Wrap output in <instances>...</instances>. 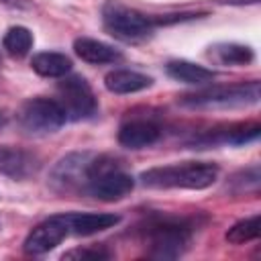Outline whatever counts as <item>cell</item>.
Returning <instances> with one entry per match:
<instances>
[{"label":"cell","mask_w":261,"mask_h":261,"mask_svg":"<svg viewBox=\"0 0 261 261\" xmlns=\"http://www.w3.org/2000/svg\"><path fill=\"white\" fill-rule=\"evenodd\" d=\"M102 20H104L106 31L124 43H135V41L149 37L155 24L153 18L114 0H108L102 6Z\"/></svg>","instance_id":"3957f363"},{"label":"cell","mask_w":261,"mask_h":261,"mask_svg":"<svg viewBox=\"0 0 261 261\" xmlns=\"http://www.w3.org/2000/svg\"><path fill=\"white\" fill-rule=\"evenodd\" d=\"M73 51L80 59L100 65V63H114L118 61L122 55L118 49H114L108 43H102L98 39H90V37H80L73 41Z\"/></svg>","instance_id":"4fadbf2b"},{"label":"cell","mask_w":261,"mask_h":261,"mask_svg":"<svg viewBox=\"0 0 261 261\" xmlns=\"http://www.w3.org/2000/svg\"><path fill=\"white\" fill-rule=\"evenodd\" d=\"M218 177V165L208 161H184L151 167L141 173V184L153 190H204Z\"/></svg>","instance_id":"6da1fadb"},{"label":"cell","mask_w":261,"mask_h":261,"mask_svg":"<svg viewBox=\"0 0 261 261\" xmlns=\"http://www.w3.org/2000/svg\"><path fill=\"white\" fill-rule=\"evenodd\" d=\"M153 80L149 75L141 71H133V69H114L106 73L104 77V86L112 94H135V92L149 88Z\"/></svg>","instance_id":"5bb4252c"},{"label":"cell","mask_w":261,"mask_h":261,"mask_svg":"<svg viewBox=\"0 0 261 261\" xmlns=\"http://www.w3.org/2000/svg\"><path fill=\"white\" fill-rule=\"evenodd\" d=\"M259 232H261V216L253 214V216H249L245 220L234 222L226 232V241L230 245H243V243L259 239Z\"/></svg>","instance_id":"d6986e66"},{"label":"cell","mask_w":261,"mask_h":261,"mask_svg":"<svg viewBox=\"0 0 261 261\" xmlns=\"http://www.w3.org/2000/svg\"><path fill=\"white\" fill-rule=\"evenodd\" d=\"M71 65H73L71 59L65 53H57V51H43L31 59L33 71L43 77H63L71 71Z\"/></svg>","instance_id":"9a60e30c"},{"label":"cell","mask_w":261,"mask_h":261,"mask_svg":"<svg viewBox=\"0 0 261 261\" xmlns=\"http://www.w3.org/2000/svg\"><path fill=\"white\" fill-rule=\"evenodd\" d=\"M165 71L169 77L177 80V82H184V84H206V82H212L214 80V71L204 67V65H198V63H192V61H186V59H173L165 65Z\"/></svg>","instance_id":"2e32d148"},{"label":"cell","mask_w":261,"mask_h":261,"mask_svg":"<svg viewBox=\"0 0 261 261\" xmlns=\"http://www.w3.org/2000/svg\"><path fill=\"white\" fill-rule=\"evenodd\" d=\"M96 157L98 155H94L90 151L65 155L51 171V186L57 192H71V190L86 192Z\"/></svg>","instance_id":"ba28073f"},{"label":"cell","mask_w":261,"mask_h":261,"mask_svg":"<svg viewBox=\"0 0 261 261\" xmlns=\"http://www.w3.org/2000/svg\"><path fill=\"white\" fill-rule=\"evenodd\" d=\"M259 124H243V126H237V128H230L224 137H222V141L224 143H232V145H243V143H251V141H255L257 137H259Z\"/></svg>","instance_id":"ffe728a7"},{"label":"cell","mask_w":261,"mask_h":261,"mask_svg":"<svg viewBox=\"0 0 261 261\" xmlns=\"http://www.w3.org/2000/svg\"><path fill=\"white\" fill-rule=\"evenodd\" d=\"M161 130L153 120L147 118H133L120 124L118 128V143L126 149H143L153 145L159 139Z\"/></svg>","instance_id":"8fae6325"},{"label":"cell","mask_w":261,"mask_h":261,"mask_svg":"<svg viewBox=\"0 0 261 261\" xmlns=\"http://www.w3.org/2000/svg\"><path fill=\"white\" fill-rule=\"evenodd\" d=\"M110 253L102 247H92V249H71L67 253H63V259H77V261H86V259H92V261H98V259H108Z\"/></svg>","instance_id":"44dd1931"},{"label":"cell","mask_w":261,"mask_h":261,"mask_svg":"<svg viewBox=\"0 0 261 261\" xmlns=\"http://www.w3.org/2000/svg\"><path fill=\"white\" fill-rule=\"evenodd\" d=\"M259 100V82L239 84V86H216L206 88L181 98V104L192 108H234L249 106Z\"/></svg>","instance_id":"277c9868"},{"label":"cell","mask_w":261,"mask_h":261,"mask_svg":"<svg viewBox=\"0 0 261 261\" xmlns=\"http://www.w3.org/2000/svg\"><path fill=\"white\" fill-rule=\"evenodd\" d=\"M65 218L69 224V232L80 237L102 232L120 222L118 214H108V212H71V214H65Z\"/></svg>","instance_id":"7c38bea8"},{"label":"cell","mask_w":261,"mask_h":261,"mask_svg":"<svg viewBox=\"0 0 261 261\" xmlns=\"http://www.w3.org/2000/svg\"><path fill=\"white\" fill-rule=\"evenodd\" d=\"M135 188V177L126 173L114 159L98 155L90 173L86 192L102 202H114L128 196Z\"/></svg>","instance_id":"7a4b0ae2"},{"label":"cell","mask_w":261,"mask_h":261,"mask_svg":"<svg viewBox=\"0 0 261 261\" xmlns=\"http://www.w3.org/2000/svg\"><path fill=\"white\" fill-rule=\"evenodd\" d=\"M20 126L33 135H47L61 128L67 120L61 104L51 98H31L18 112Z\"/></svg>","instance_id":"8992f818"},{"label":"cell","mask_w":261,"mask_h":261,"mask_svg":"<svg viewBox=\"0 0 261 261\" xmlns=\"http://www.w3.org/2000/svg\"><path fill=\"white\" fill-rule=\"evenodd\" d=\"M69 234V224L65 214L51 216L43 222H39L24 239V253L29 255H45L51 249H55L65 237Z\"/></svg>","instance_id":"9c48e42d"},{"label":"cell","mask_w":261,"mask_h":261,"mask_svg":"<svg viewBox=\"0 0 261 261\" xmlns=\"http://www.w3.org/2000/svg\"><path fill=\"white\" fill-rule=\"evenodd\" d=\"M192 230L181 220H159L147 230L149 257L153 259H177L190 247Z\"/></svg>","instance_id":"5b68a950"},{"label":"cell","mask_w":261,"mask_h":261,"mask_svg":"<svg viewBox=\"0 0 261 261\" xmlns=\"http://www.w3.org/2000/svg\"><path fill=\"white\" fill-rule=\"evenodd\" d=\"M41 167V161L35 153L12 147V145H0V173L8 175L12 179H27L35 175Z\"/></svg>","instance_id":"30bf717a"},{"label":"cell","mask_w":261,"mask_h":261,"mask_svg":"<svg viewBox=\"0 0 261 261\" xmlns=\"http://www.w3.org/2000/svg\"><path fill=\"white\" fill-rule=\"evenodd\" d=\"M57 102L61 104L65 116L69 120H84L96 114V96L90 88V84L82 75H69L59 82L57 86Z\"/></svg>","instance_id":"52a82bcc"},{"label":"cell","mask_w":261,"mask_h":261,"mask_svg":"<svg viewBox=\"0 0 261 261\" xmlns=\"http://www.w3.org/2000/svg\"><path fill=\"white\" fill-rule=\"evenodd\" d=\"M2 47L12 55V57H24L31 47H33V33L27 27H10L4 33Z\"/></svg>","instance_id":"ac0fdd59"},{"label":"cell","mask_w":261,"mask_h":261,"mask_svg":"<svg viewBox=\"0 0 261 261\" xmlns=\"http://www.w3.org/2000/svg\"><path fill=\"white\" fill-rule=\"evenodd\" d=\"M208 55L220 65H247L255 59L253 49L241 43H218L210 47Z\"/></svg>","instance_id":"e0dca14e"}]
</instances>
